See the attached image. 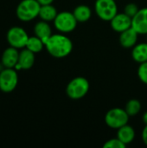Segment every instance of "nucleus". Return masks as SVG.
Returning <instances> with one entry per match:
<instances>
[{"label":"nucleus","mask_w":147,"mask_h":148,"mask_svg":"<svg viewBox=\"0 0 147 148\" xmlns=\"http://www.w3.org/2000/svg\"><path fill=\"white\" fill-rule=\"evenodd\" d=\"M142 121L145 123V125H147V111L144 113V114L142 116Z\"/></svg>","instance_id":"obj_26"},{"label":"nucleus","mask_w":147,"mask_h":148,"mask_svg":"<svg viewBox=\"0 0 147 148\" xmlns=\"http://www.w3.org/2000/svg\"><path fill=\"white\" fill-rule=\"evenodd\" d=\"M120 34V43L122 47L126 49H130L133 48L137 44L139 33L133 27Z\"/></svg>","instance_id":"obj_12"},{"label":"nucleus","mask_w":147,"mask_h":148,"mask_svg":"<svg viewBox=\"0 0 147 148\" xmlns=\"http://www.w3.org/2000/svg\"><path fill=\"white\" fill-rule=\"evenodd\" d=\"M125 110L128 114L129 116H135L141 110V103L137 99L129 100L126 104Z\"/></svg>","instance_id":"obj_20"},{"label":"nucleus","mask_w":147,"mask_h":148,"mask_svg":"<svg viewBox=\"0 0 147 148\" xmlns=\"http://www.w3.org/2000/svg\"><path fill=\"white\" fill-rule=\"evenodd\" d=\"M34 32H35V35L44 42V45H45V42H47V40L52 35V29H51L50 25L48 23V22L42 21V20L41 22H38L35 25Z\"/></svg>","instance_id":"obj_14"},{"label":"nucleus","mask_w":147,"mask_h":148,"mask_svg":"<svg viewBox=\"0 0 147 148\" xmlns=\"http://www.w3.org/2000/svg\"><path fill=\"white\" fill-rule=\"evenodd\" d=\"M89 88V82L85 77L77 76L68 83L66 94L72 100H80L87 95Z\"/></svg>","instance_id":"obj_2"},{"label":"nucleus","mask_w":147,"mask_h":148,"mask_svg":"<svg viewBox=\"0 0 147 148\" xmlns=\"http://www.w3.org/2000/svg\"><path fill=\"white\" fill-rule=\"evenodd\" d=\"M73 14L78 23H85L91 18L92 10L88 5L81 4L75 8Z\"/></svg>","instance_id":"obj_17"},{"label":"nucleus","mask_w":147,"mask_h":148,"mask_svg":"<svg viewBox=\"0 0 147 148\" xmlns=\"http://www.w3.org/2000/svg\"><path fill=\"white\" fill-rule=\"evenodd\" d=\"M44 42L36 36H30L29 37V40L27 42L26 44V49H29L30 51H32L33 53H39L42 50L43 47H44Z\"/></svg>","instance_id":"obj_19"},{"label":"nucleus","mask_w":147,"mask_h":148,"mask_svg":"<svg viewBox=\"0 0 147 148\" xmlns=\"http://www.w3.org/2000/svg\"><path fill=\"white\" fill-rule=\"evenodd\" d=\"M29 37L27 32L21 27H12L7 33V41L9 44L16 49L25 48Z\"/></svg>","instance_id":"obj_8"},{"label":"nucleus","mask_w":147,"mask_h":148,"mask_svg":"<svg viewBox=\"0 0 147 148\" xmlns=\"http://www.w3.org/2000/svg\"><path fill=\"white\" fill-rule=\"evenodd\" d=\"M139 10V7L137 6V4H135L133 3H130L126 4L124 8V13L126 14L131 18H133L138 13Z\"/></svg>","instance_id":"obj_23"},{"label":"nucleus","mask_w":147,"mask_h":148,"mask_svg":"<svg viewBox=\"0 0 147 148\" xmlns=\"http://www.w3.org/2000/svg\"><path fill=\"white\" fill-rule=\"evenodd\" d=\"M142 140H143L144 144L147 146V125L145 126V127L142 131Z\"/></svg>","instance_id":"obj_24"},{"label":"nucleus","mask_w":147,"mask_h":148,"mask_svg":"<svg viewBox=\"0 0 147 148\" xmlns=\"http://www.w3.org/2000/svg\"><path fill=\"white\" fill-rule=\"evenodd\" d=\"M18 58H19V53L17 51V49L10 46V48L6 49L3 51L1 58V62L4 68L13 69L17 64Z\"/></svg>","instance_id":"obj_11"},{"label":"nucleus","mask_w":147,"mask_h":148,"mask_svg":"<svg viewBox=\"0 0 147 148\" xmlns=\"http://www.w3.org/2000/svg\"><path fill=\"white\" fill-rule=\"evenodd\" d=\"M138 76L143 83L147 85V62L139 64L138 69Z\"/></svg>","instance_id":"obj_22"},{"label":"nucleus","mask_w":147,"mask_h":148,"mask_svg":"<svg viewBox=\"0 0 147 148\" xmlns=\"http://www.w3.org/2000/svg\"><path fill=\"white\" fill-rule=\"evenodd\" d=\"M40 9L37 0H23L16 8V16L23 22H29L39 16Z\"/></svg>","instance_id":"obj_3"},{"label":"nucleus","mask_w":147,"mask_h":148,"mask_svg":"<svg viewBox=\"0 0 147 148\" xmlns=\"http://www.w3.org/2000/svg\"><path fill=\"white\" fill-rule=\"evenodd\" d=\"M132 56L133 59L139 64L147 62V42L137 43L133 48Z\"/></svg>","instance_id":"obj_16"},{"label":"nucleus","mask_w":147,"mask_h":148,"mask_svg":"<svg viewBox=\"0 0 147 148\" xmlns=\"http://www.w3.org/2000/svg\"><path fill=\"white\" fill-rule=\"evenodd\" d=\"M146 40H147V34H146Z\"/></svg>","instance_id":"obj_27"},{"label":"nucleus","mask_w":147,"mask_h":148,"mask_svg":"<svg viewBox=\"0 0 147 148\" xmlns=\"http://www.w3.org/2000/svg\"><path fill=\"white\" fill-rule=\"evenodd\" d=\"M18 82V75L13 69L5 68L0 71V90L3 93L12 92Z\"/></svg>","instance_id":"obj_7"},{"label":"nucleus","mask_w":147,"mask_h":148,"mask_svg":"<svg viewBox=\"0 0 147 148\" xmlns=\"http://www.w3.org/2000/svg\"><path fill=\"white\" fill-rule=\"evenodd\" d=\"M58 12L55 6L52 4H46V5H41L39 16L42 21L50 22L54 21L56 17Z\"/></svg>","instance_id":"obj_18"},{"label":"nucleus","mask_w":147,"mask_h":148,"mask_svg":"<svg viewBox=\"0 0 147 148\" xmlns=\"http://www.w3.org/2000/svg\"><path fill=\"white\" fill-rule=\"evenodd\" d=\"M35 62V53L28 49H23L19 53L18 62L16 65V69H29Z\"/></svg>","instance_id":"obj_13"},{"label":"nucleus","mask_w":147,"mask_h":148,"mask_svg":"<svg viewBox=\"0 0 147 148\" xmlns=\"http://www.w3.org/2000/svg\"><path fill=\"white\" fill-rule=\"evenodd\" d=\"M112 29L118 33H121L132 27V18L126 14L117 13L116 16L110 21Z\"/></svg>","instance_id":"obj_10"},{"label":"nucleus","mask_w":147,"mask_h":148,"mask_svg":"<svg viewBox=\"0 0 147 148\" xmlns=\"http://www.w3.org/2000/svg\"><path fill=\"white\" fill-rule=\"evenodd\" d=\"M38 3L41 5H46V4H52L54 0H37Z\"/></svg>","instance_id":"obj_25"},{"label":"nucleus","mask_w":147,"mask_h":148,"mask_svg":"<svg viewBox=\"0 0 147 148\" xmlns=\"http://www.w3.org/2000/svg\"><path fill=\"white\" fill-rule=\"evenodd\" d=\"M77 20L75 17L73 12L62 11L57 14L56 17L54 20L55 28L63 34L70 33L75 29L77 26Z\"/></svg>","instance_id":"obj_4"},{"label":"nucleus","mask_w":147,"mask_h":148,"mask_svg":"<svg viewBox=\"0 0 147 148\" xmlns=\"http://www.w3.org/2000/svg\"><path fill=\"white\" fill-rule=\"evenodd\" d=\"M94 10L101 20L110 22L118 13V7L115 0H96Z\"/></svg>","instance_id":"obj_6"},{"label":"nucleus","mask_w":147,"mask_h":148,"mask_svg":"<svg viewBox=\"0 0 147 148\" xmlns=\"http://www.w3.org/2000/svg\"><path fill=\"white\" fill-rule=\"evenodd\" d=\"M129 117L130 116L126 112L125 108H113L106 114L105 122L109 127L113 129H119L128 123Z\"/></svg>","instance_id":"obj_5"},{"label":"nucleus","mask_w":147,"mask_h":148,"mask_svg":"<svg viewBox=\"0 0 147 148\" xmlns=\"http://www.w3.org/2000/svg\"><path fill=\"white\" fill-rule=\"evenodd\" d=\"M126 147V146L120 139H118L117 137L113 138V139H111V140H108L103 145V147L105 148H124Z\"/></svg>","instance_id":"obj_21"},{"label":"nucleus","mask_w":147,"mask_h":148,"mask_svg":"<svg viewBox=\"0 0 147 148\" xmlns=\"http://www.w3.org/2000/svg\"><path fill=\"white\" fill-rule=\"evenodd\" d=\"M132 27L139 35L147 34V7L139 9L138 13L132 18Z\"/></svg>","instance_id":"obj_9"},{"label":"nucleus","mask_w":147,"mask_h":148,"mask_svg":"<svg viewBox=\"0 0 147 148\" xmlns=\"http://www.w3.org/2000/svg\"><path fill=\"white\" fill-rule=\"evenodd\" d=\"M45 47L49 55L55 58H64L73 49V42L63 33L52 34L45 42Z\"/></svg>","instance_id":"obj_1"},{"label":"nucleus","mask_w":147,"mask_h":148,"mask_svg":"<svg viewBox=\"0 0 147 148\" xmlns=\"http://www.w3.org/2000/svg\"><path fill=\"white\" fill-rule=\"evenodd\" d=\"M117 138L120 139L126 146L132 143L135 138V131L128 124L117 129Z\"/></svg>","instance_id":"obj_15"}]
</instances>
